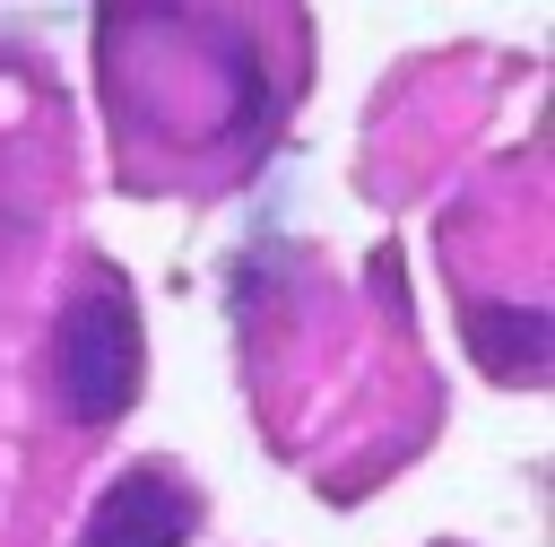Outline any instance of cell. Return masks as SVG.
Masks as SVG:
<instances>
[{
  "instance_id": "3957f363",
  "label": "cell",
  "mask_w": 555,
  "mask_h": 547,
  "mask_svg": "<svg viewBox=\"0 0 555 547\" xmlns=\"http://www.w3.org/2000/svg\"><path fill=\"white\" fill-rule=\"evenodd\" d=\"M546 339H555L546 304H477V313H468V347H477L486 373H503V382H538Z\"/></svg>"
},
{
  "instance_id": "6da1fadb",
  "label": "cell",
  "mask_w": 555,
  "mask_h": 547,
  "mask_svg": "<svg viewBox=\"0 0 555 547\" xmlns=\"http://www.w3.org/2000/svg\"><path fill=\"white\" fill-rule=\"evenodd\" d=\"M139 313H130V287L113 269H95L87 295L61 304V330H52V382H61V408L78 425H113L130 399H139Z\"/></svg>"
},
{
  "instance_id": "7a4b0ae2",
  "label": "cell",
  "mask_w": 555,
  "mask_h": 547,
  "mask_svg": "<svg viewBox=\"0 0 555 547\" xmlns=\"http://www.w3.org/2000/svg\"><path fill=\"white\" fill-rule=\"evenodd\" d=\"M191 530H199V504L173 469H121L95 495L78 547H191Z\"/></svg>"
}]
</instances>
